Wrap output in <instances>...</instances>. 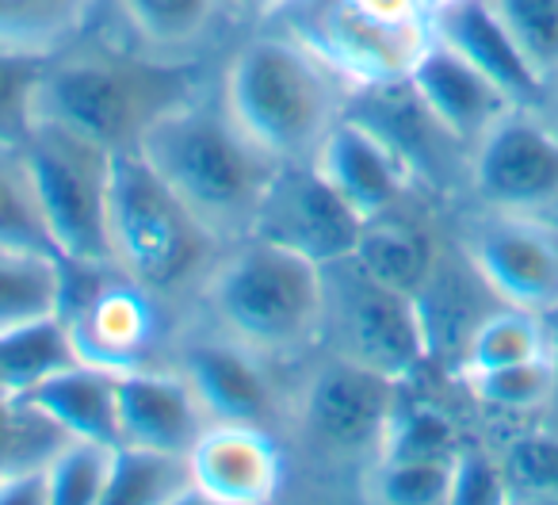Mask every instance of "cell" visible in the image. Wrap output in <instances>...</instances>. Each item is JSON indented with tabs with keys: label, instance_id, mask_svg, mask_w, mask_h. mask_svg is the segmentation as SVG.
I'll use <instances>...</instances> for the list:
<instances>
[{
	"label": "cell",
	"instance_id": "1",
	"mask_svg": "<svg viewBox=\"0 0 558 505\" xmlns=\"http://www.w3.org/2000/svg\"><path fill=\"white\" fill-rule=\"evenodd\" d=\"M215 93L271 161L303 165L349 116L356 88L291 27L264 24L230 50Z\"/></svg>",
	"mask_w": 558,
	"mask_h": 505
},
{
	"label": "cell",
	"instance_id": "2",
	"mask_svg": "<svg viewBox=\"0 0 558 505\" xmlns=\"http://www.w3.org/2000/svg\"><path fill=\"white\" fill-rule=\"evenodd\" d=\"M134 149L222 249L253 233L256 211L279 169L207 88L165 111Z\"/></svg>",
	"mask_w": 558,
	"mask_h": 505
},
{
	"label": "cell",
	"instance_id": "3",
	"mask_svg": "<svg viewBox=\"0 0 558 505\" xmlns=\"http://www.w3.org/2000/svg\"><path fill=\"white\" fill-rule=\"evenodd\" d=\"M195 314L279 368L322 349L326 268L288 245L248 238L226 245L195 291Z\"/></svg>",
	"mask_w": 558,
	"mask_h": 505
},
{
	"label": "cell",
	"instance_id": "4",
	"mask_svg": "<svg viewBox=\"0 0 558 505\" xmlns=\"http://www.w3.org/2000/svg\"><path fill=\"white\" fill-rule=\"evenodd\" d=\"M195 65H165L123 43L77 39L43 62L35 119H54L85 139L123 154L187 96L203 93Z\"/></svg>",
	"mask_w": 558,
	"mask_h": 505
},
{
	"label": "cell",
	"instance_id": "5",
	"mask_svg": "<svg viewBox=\"0 0 558 505\" xmlns=\"http://www.w3.org/2000/svg\"><path fill=\"white\" fill-rule=\"evenodd\" d=\"M218 253L222 245L195 223L138 149L116 154L108 188V261L119 276L161 303L192 306Z\"/></svg>",
	"mask_w": 558,
	"mask_h": 505
},
{
	"label": "cell",
	"instance_id": "6",
	"mask_svg": "<svg viewBox=\"0 0 558 505\" xmlns=\"http://www.w3.org/2000/svg\"><path fill=\"white\" fill-rule=\"evenodd\" d=\"M288 387L283 429L322 467L364 474L379 459L405 383H395L349 357L318 349Z\"/></svg>",
	"mask_w": 558,
	"mask_h": 505
},
{
	"label": "cell",
	"instance_id": "7",
	"mask_svg": "<svg viewBox=\"0 0 558 505\" xmlns=\"http://www.w3.org/2000/svg\"><path fill=\"white\" fill-rule=\"evenodd\" d=\"M24 154L58 257L81 268H111L108 188L116 154L54 119H35Z\"/></svg>",
	"mask_w": 558,
	"mask_h": 505
},
{
	"label": "cell",
	"instance_id": "8",
	"mask_svg": "<svg viewBox=\"0 0 558 505\" xmlns=\"http://www.w3.org/2000/svg\"><path fill=\"white\" fill-rule=\"evenodd\" d=\"M322 349L356 360L395 383L417 380L421 368L433 360L417 299L372 280L352 257L326 268Z\"/></svg>",
	"mask_w": 558,
	"mask_h": 505
},
{
	"label": "cell",
	"instance_id": "9",
	"mask_svg": "<svg viewBox=\"0 0 558 505\" xmlns=\"http://www.w3.org/2000/svg\"><path fill=\"white\" fill-rule=\"evenodd\" d=\"M448 233L497 303L555 318L558 215L459 203Z\"/></svg>",
	"mask_w": 558,
	"mask_h": 505
},
{
	"label": "cell",
	"instance_id": "10",
	"mask_svg": "<svg viewBox=\"0 0 558 505\" xmlns=\"http://www.w3.org/2000/svg\"><path fill=\"white\" fill-rule=\"evenodd\" d=\"M161 299L119 276L116 268L65 265L62 322L77 360L108 372L157 364L161 345Z\"/></svg>",
	"mask_w": 558,
	"mask_h": 505
},
{
	"label": "cell",
	"instance_id": "11",
	"mask_svg": "<svg viewBox=\"0 0 558 505\" xmlns=\"http://www.w3.org/2000/svg\"><path fill=\"white\" fill-rule=\"evenodd\" d=\"M169 364L180 368L199 402L207 406L210 421H238L279 433L288 418V387L279 383L283 368L264 360L260 352L245 349L230 334L215 329L195 314L169 345Z\"/></svg>",
	"mask_w": 558,
	"mask_h": 505
},
{
	"label": "cell",
	"instance_id": "12",
	"mask_svg": "<svg viewBox=\"0 0 558 505\" xmlns=\"http://www.w3.org/2000/svg\"><path fill=\"white\" fill-rule=\"evenodd\" d=\"M283 27L311 43L352 88H375L405 81L433 32L421 24H390L352 9L349 0H291Z\"/></svg>",
	"mask_w": 558,
	"mask_h": 505
},
{
	"label": "cell",
	"instance_id": "13",
	"mask_svg": "<svg viewBox=\"0 0 558 505\" xmlns=\"http://www.w3.org/2000/svg\"><path fill=\"white\" fill-rule=\"evenodd\" d=\"M463 203L558 215V131L539 108L505 111L474 142Z\"/></svg>",
	"mask_w": 558,
	"mask_h": 505
},
{
	"label": "cell",
	"instance_id": "14",
	"mask_svg": "<svg viewBox=\"0 0 558 505\" xmlns=\"http://www.w3.org/2000/svg\"><path fill=\"white\" fill-rule=\"evenodd\" d=\"M360 230L364 218L337 195L314 161L279 165L253 223L256 238L295 249L322 268L349 261L356 253Z\"/></svg>",
	"mask_w": 558,
	"mask_h": 505
},
{
	"label": "cell",
	"instance_id": "15",
	"mask_svg": "<svg viewBox=\"0 0 558 505\" xmlns=\"http://www.w3.org/2000/svg\"><path fill=\"white\" fill-rule=\"evenodd\" d=\"M349 116H356L360 123H367L395 146V154L410 165L421 192H428L433 200H466L471 149L444 131L440 119L413 93L410 77L375 88H356Z\"/></svg>",
	"mask_w": 558,
	"mask_h": 505
},
{
	"label": "cell",
	"instance_id": "16",
	"mask_svg": "<svg viewBox=\"0 0 558 505\" xmlns=\"http://www.w3.org/2000/svg\"><path fill=\"white\" fill-rule=\"evenodd\" d=\"M199 502L218 505H264L279 497L288 479L283 444L271 429L210 421L207 433L187 452Z\"/></svg>",
	"mask_w": 558,
	"mask_h": 505
},
{
	"label": "cell",
	"instance_id": "17",
	"mask_svg": "<svg viewBox=\"0 0 558 505\" xmlns=\"http://www.w3.org/2000/svg\"><path fill=\"white\" fill-rule=\"evenodd\" d=\"M116 406L119 444H138V448L187 456L210 425L207 406L169 360L119 372Z\"/></svg>",
	"mask_w": 558,
	"mask_h": 505
},
{
	"label": "cell",
	"instance_id": "18",
	"mask_svg": "<svg viewBox=\"0 0 558 505\" xmlns=\"http://www.w3.org/2000/svg\"><path fill=\"white\" fill-rule=\"evenodd\" d=\"M314 169L337 188V195L364 223L421 192L410 165L395 154V146L356 116H344L329 131V139L314 154Z\"/></svg>",
	"mask_w": 558,
	"mask_h": 505
},
{
	"label": "cell",
	"instance_id": "19",
	"mask_svg": "<svg viewBox=\"0 0 558 505\" xmlns=\"http://www.w3.org/2000/svg\"><path fill=\"white\" fill-rule=\"evenodd\" d=\"M123 47L165 65H199L238 20L230 0H104Z\"/></svg>",
	"mask_w": 558,
	"mask_h": 505
},
{
	"label": "cell",
	"instance_id": "20",
	"mask_svg": "<svg viewBox=\"0 0 558 505\" xmlns=\"http://www.w3.org/2000/svg\"><path fill=\"white\" fill-rule=\"evenodd\" d=\"M428 203H433V195L417 192L398 207L367 218L360 230L356 253H352V261L372 280L413 299L428 288L444 249H448V230H440Z\"/></svg>",
	"mask_w": 558,
	"mask_h": 505
},
{
	"label": "cell",
	"instance_id": "21",
	"mask_svg": "<svg viewBox=\"0 0 558 505\" xmlns=\"http://www.w3.org/2000/svg\"><path fill=\"white\" fill-rule=\"evenodd\" d=\"M410 85L421 96V104L440 119L444 131L463 142L466 149H474V142L505 111L520 108L509 93H501L486 73L474 70L463 55H456L440 39H428V47L421 50L417 65L410 70Z\"/></svg>",
	"mask_w": 558,
	"mask_h": 505
},
{
	"label": "cell",
	"instance_id": "22",
	"mask_svg": "<svg viewBox=\"0 0 558 505\" xmlns=\"http://www.w3.org/2000/svg\"><path fill=\"white\" fill-rule=\"evenodd\" d=\"M428 32H433V39L448 43L456 55H463L474 70L486 73L517 104L535 108L543 100V77L520 55V47L505 32L489 0H433Z\"/></svg>",
	"mask_w": 558,
	"mask_h": 505
},
{
	"label": "cell",
	"instance_id": "23",
	"mask_svg": "<svg viewBox=\"0 0 558 505\" xmlns=\"http://www.w3.org/2000/svg\"><path fill=\"white\" fill-rule=\"evenodd\" d=\"M116 380L119 375L108 372V368L73 360V364L50 372L43 383H35L12 406L32 410L35 418L54 425L62 436H93V441L119 444Z\"/></svg>",
	"mask_w": 558,
	"mask_h": 505
},
{
	"label": "cell",
	"instance_id": "24",
	"mask_svg": "<svg viewBox=\"0 0 558 505\" xmlns=\"http://www.w3.org/2000/svg\"><path fill=\"white\" fill-rule=\"evenodd\" d=\"M65 306V261L54 249L0 241V334L58 318Z\"/></svg>",
	"mask_w": 558,
	"mask_h": 505
},
{
	"label": "cell",
	"instance_id": "25",
	"mask_svg": "<svg viewBox=\"0 0 558 505\" xmlns=\"http://www.w3.org/2000/svg\"><path fill=\"white\" fill-rule=\"evenodd\" d=\"M100 12L104 0H0V55L47 62L85 39Z\"/></svg>",
	"mask_w": 558,
	"mask_h": 505
},
{
	"label": "cell",
	"instance_id": "26",
	"mask_svg": "<svg viewBox=\"0 0 558 505\" xmlns=\"http://www.w3.org/2000/svg\"><path fill=\"white\" fill-rule=\"evenodd\" d=\"M543 357H558L555 318L501 303L474 326L471 341H466L463 357H459V364L451 375L459 380V375L524 364V360H543Z\"/></svg>",
	"mask_w": 558,
	"mask_h": 505
},
{
	"label": "cell",
	"instance_id": "27",
	"mask_svg": "<svg viewBox=\"0 0 558 505\" xmlns=\"http://www.w3.org/2000/svg\"><path fill=\"white\" fill-rule=\"evenodd\" d=\"M459 387L466 390V398L478 410L501 413V418H517V421H535L558 402V357L459 375Z\"/></svg>",
	"mask_w": 558,
	"mask_h": 505
},
{
	"label": "cell",
	"instance_id": "28",
	"mask_svg": "<svg viewBox=\"0 0 558 505\" xmlns=\"http://www.w3.org/2000/svg\"><path fill=\"white\" fill-rule=\"evenodd\" d=\"M108 502L123 505H172V502H199L192 482L187 456L177 452L138 448V444H119L116 471H111Z\"/></svg>",
	"mask_w": 558,
	"mask_h": 505
},
{
	"label": "cell",
	"instance_id": "29",
	"mask_svg": "<svg viewBox=\"0 0 558 505\" xmlns=\"http://www.w3.org/2000/svg\"><path fill=\"white\" fill-rule=\"evenodd\" d=\"M73 360H77V352L65 334L62 314L0 334V398L16 402L35 383H43L50 372L73 364Z\"/></svg>",
	"mask_w": 558,
	"mask_h": 505
},
{
	"label": "cell",
	"instance_id": "30",
	"mask_svg": "<svg viewBox=\"0 0 558 505\" xmlns=\"http://www.w3.org/2000/svg\"><path fill=\"white\" fill-rule=\"evenodd\" d=\"M505 502H558V425L524 421L497 448Z\"/></svg>",
	"mask_w": 558,
	"mask_h": 505
},
{
	"label": "cell",
	"instance_id": "31",
	"mask_svg": "<svg viewBox=\"0 0 558 505\" xmlns=\"http://www.w3.org/2000/svg\"><path fill=\"white\" fill-rule=\"evenodd\" d=\"M463 452V448H459ZM459 456H383L360 474V497L395 505L451 502Z\"/></svg>",
	"mask_w": 558,
	"mask_h": 505
},
{
	"label": "cell",
	"instance_id": "32",
	"mask_svg": "<svg viewBox=\"0 0 558 505\" xmlns=\"http://www.w3.org/2000/svg\"><path fill=\"white\" fill-rule=\"evenodd\" d=\"M111 441L93 436H62L47 456V494L54 505H104L111 471H116Z\"/></svg>",
	"mask_w": 558,
	"mask_h": 505
},
{
	"label": "cell",
	"instance_id": "33",
	"mask_svg": "<svg viewBox=\"0 0 558 505\" xmlns=\"http://www.w3.org/2000/svg\"><path fill=\"white\" fill-rule=\"evenodd\" d=\"M0 241L54 249L39 195H35L32 165L24 146H12V142H0Z\"/></svg>",
	"mask_w": 558,
	"mask_h": 505
},
{
	"label": "cell",
	"instance_id": "34",
	"mask_svg": "<svg viewBox=\"0 0 558 505\" xmlns=\"http://www.w3.org/2000/svg\"><path fill=\"white\" fill-rule=\"evenodd\" d=\"M463 441H459V425L444 406L421 402V398H402L390 418L387 441H383V456H459Z\"/></svg>",
	"mask_w": 558,
	"mask_h": 505
},
{
	"label": "cell",
	"instance_id": "35",
	"mask_svg": "<svg viewBox=\"0 0 558 505\" xmlns=\"http://www.w3.org/2000/svg\"><path fill=\"white\" fill-rule=\"evenodd\" d=\"M505 32L547 85L558 73V0H489Z\"/></svg>",
	"mask_w": 558,
	"mask_h": 505
},
{
	"label": "cell",
	"instance_id": "36",
	"mask_svg": "<svg viewBox=\"0 0 558 505\" xmlns=\"http://www.w3.org/2000/svg\"><path fill=\"white\" fill-rule=\"evenodd\" d=\"M43 62L35 58L0 55V142L24 146L35 127Z\"/></svg>",
	"mask_w": 558,
	"mask_h": 505
},
{
	"label": "cell",
	"instance_id": "37",
	"mask_svg": "<svg viewBox=\"0 0 558 505\" xmlns=\"http://www.w3.org/2000/svg\"><path fill=\"white\" fill-rule=\"evenodd\" d=\"M451 502H505V482H501L497 452L463 444V452H459V459H456Z\"/></svg>",
	"mask_w": 558,
	"mask_h": 505
},
{
	"label": "cell",
	"instance_id": "38",
	"mask_svg": "<svg viewBox=\"0 0 558 505\" xmlns=\"http://www.w3.org/2000/svg\"><path fill=\"white\" fill-rule=\"evenodd\" d=\"M349 4L375 20H390V24H421L433 9V0H349Z\"/></svg>",
	"mask_w": 558,
	"mask_h": 505
},
{
	"label": "cell",
	"instance_id": "39",
	"mask_svg": "<svg viewBox=\"0 0 558 505\" xmlns=\"http://www.w3.org/2000/svg\"><path fill=\"white\" fill-rule=\"evenodd\" d=\"M291 0H230V9L238 12V20H256V24H271V16L288 9Z\"/></svg>",
	"mask_w": 558,
	"mask_h": 505
},
{
	"label": "cell",
	"instance_id": "40",
	"mask_svg": "<svg viewBox=\"0 0 558 505\" xmlns=\"http://www.w3.org/2000/svg\"><path fill=\"white\" fill-rule=\"evenodd\" d=\"M535 108H539L543 116H547L550 123H555V131H558V73L547 81V85H543V100L535 104Z\"/></svg>",
	"mask_w": 558,
	"mask_h": 505
},
{
	"label": "cell",
	"instance_id": "41",
	"mask_svg": "<svg viewBox=\"0 0 558 505\" xmlns=\"http://www.w3.org/2000/svg\"><path fill=\"white\" fill-rule=\"evenodd\" d=\"M555 326H558V314H555Z\"/></svg>",
	"mask_w": 558,
	"mask_h": 505
}]
</instances>
